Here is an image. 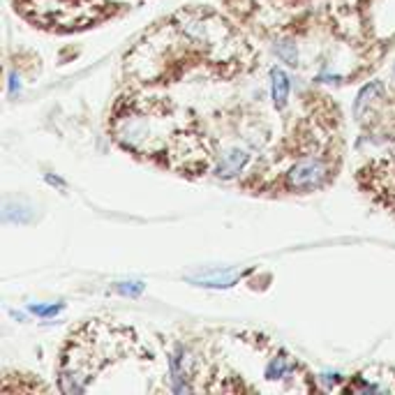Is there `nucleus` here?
<instances>
[{
  "label": "nucleus",
  "instance_id": "1",
  "mask_svg": "<svg viewBox=\"0 0 395 395\" xmlns=\"http://www.w3.org/2000/svg\"><path fill=\"white\" fill-rule=\"evenodd\" d=\"M326 167L317 160H305L298 162L294 169L289 171V185L294 189H317L326 180Z\"/></svg>",
  "mask_w": 395,
  "mask_h": 395
},
{
  "label": "nucleus",
  "instance_id": "2",
  "mask_svg": "<svg viewBox=\"0 0 395 395\" xmlns=\"http://www.w3.org/2000/svg\"><path fill=\"white\" fill-rule=\"evenodd\" d=\"M250 160V155L241 151V148H236V151H229L225 157H222V162L217 164V176L220 178H232L236 176V173H241V169L248 164Z\"/></svg>",
  "mask_w": 395,
  "mask_h": 395
},
{
  "label": "nucleus",
  "instance_id": "3",
  "mask_svg": "<svg viewBox=\"0 0 395 395\" xmlns=\"http://www.w3.org/2000/svg\"><path fill=\"white\" fill-rule=\"evenodd\" d=\"M271 95H273V102H275V107H278V109L287 107V100H289V76L280 67H273L271 69Z\"/></svg>",
  "mask_w": 395,
  "mask_h": 395
},
{
  "label": "nucleus",
  "instance_id": "4",
  "mask_svg": "<svg viewBox=\"0 0 395 395\" xmlns=\"http://www.w3.org/2000/svg\"><path fill=\"white\" fill-rule=\"evenodd\" d=\"M382 93H384V83L382 81H373V83L363 86V91L359 93L356 102H354V116L361 118L363 116V109H366L373 100H377Z\"/></svg>",
  "mask_w": 395,
  "mask_h": 395
},
{
  "label": "nucleus",
  "instance_id": "5",
  "mask_svg": "<svg viewBox=\"0 0 395 395\" xmlns=\"http://www.w3.org/2000/svg\"><path fill=\"white\" fill-rule=\"evenodd\" d=\"M275 51H278V56L284 60V62H289V65H296L298 62V53H296V44H289V42H282L275 46Z\"/></svg>",
  "mask_w": 395,
  "mask_h": 395
},
{
  "label": "nucleus",
  "instance_id": "6",
  "mask_svg": "<svg viewBox=\"0 0 395 395\" xmlns=\"http://www.w3.org/2000/svg\"><path fill=\"white\" fill-rule=\"evenodd\" d=\"M60 310H62V305H49V307H42V305H30V312L42 314V317H51V314H58Z\"/></svg>",
  "mask_w": 395,
  "mask_h": 395
},
{
  "label": "nucleus",
  "instance_id": "7",
  "mask_svg": "<svg viewBox=\"0 0 395 395\" xmlns=\"http://www.w3.org/2000/svg\"><path fill=\"white\" fill-rule=\"evenodd\" d=\"M141 289H144V284H141V282H132L130 287H128V284H118V291H123V294H130V296L139 294Z\"/></svg>",
  "mask_w": 395,
  "mask_h": 395
},
{
  "label": "nucleus",
  "instance_id": "8",
  "mask_svg": "<svg viewBox=\"0 0 395 395\" xmlns=\"http://www.w3.org/2000/svg\"><path fill=\"white\" fill-rule=\"evenodd\" d=\"M17 88H19V81H17V74H12V76H10V93L14 95V93H17Z\"/></svg>",
  "mask_w": 395,
  "mask_h": 395
},
{
  "label": "nucleus",
  "instance_id": "9",
  "mask_svg": "<svg viewBox=\"0 0 395 395\" xmlns=\"http://www.w3.org/2000/svg\"><path fill=\"white\" fill-rule=\"evenodd\" d=\"M393 74H395V67H393Z\"/></svg>",
  "mask_w": 395,
  "mask_h": 395
}]
</instances>
